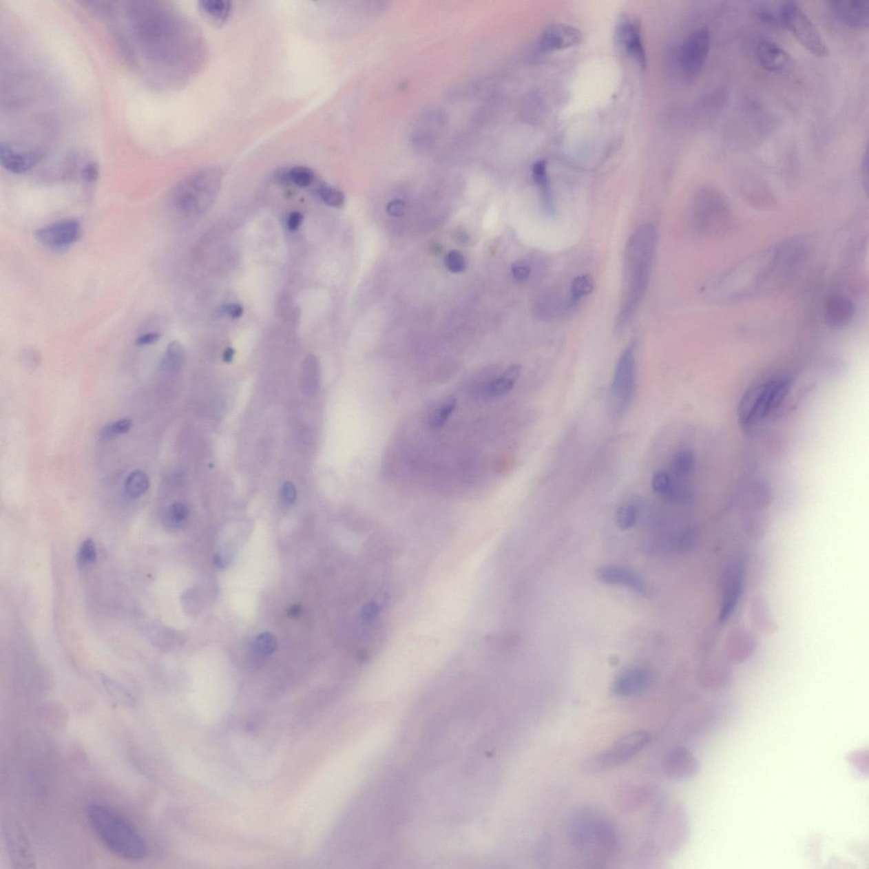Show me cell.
Here are the masks:
<instances>
[{
	"label": "cell",
	"mask_w": 869,
	"mask_h": 869,
	"mask_svg": "<svg viewBox=\"0 0 869 869\" xmlns=\"http://www.w3.org/2000/svg\"><path fill=\"white\" fill-rule=\"evenodd\" d=\"M300 612H301V606L295 605L292 606V607L290 609L289 614L291 616H297L299 614H300Z\"/></svg>",
	"instance_id": "52"
},
{
	"label": "cell",
	"mask_w": 869,
	"mask_h": 869,
	"mask_svg": "<svg viewBox=\"0 0 869 869\" xmlns=\"http://www.w3.org/2000/svg\"><path fill=\"white\" fill-rule=\"evenodd\" d=\"M97 551L93 540L87 539L80 547L78 552L79 563L85 565L94 563L96 561Z\"/></svg>",
	"instance_id": "42"
},
{
	"label": "cell",
	"mask_w": 869,
	"mask_h": 869,
	"mask_svg": "<svg viewBox=\"0 0 869 869\" xmlns=\"http://www.w3.org/2000/svg\"><path fill=\"white\" fill-rule=\"evenodd\" d=\"M287 175L290 184L301 188L308 187L313 184L315 178L313 171L305 167H295L287 169Z\"/></svg>",
	"instance_id": "34"
},
{
	"label": "cell",
	"mask_w": 869,
	"mask_h": 869,
	"mask_svg": "<svg viewBox=\"0 0 869 869\" xmlns=\"http://www.w3.org/2000/svg\"><path fill=\"white\" fill-rule=\"evenodd\" d=\"M243 312L242 306L236 304V303H233V304H230L226 308V313L233 319H239L243 315Z\"/></svg>",
	"instance_id": "50"
},
{
	"label": "cell",
	"mask_w": 869,
	"mask_h": 869,
	"mask_svg": "<svg viewBox=\"0 0 869 869\" xmlns=\"http://www.w3.org/2000/svg\"><path fill=\"white\" fill-rule=\"evenodd\" d=\"M711 34L706 28H700L690 34L682 43L680 63L682 72L692 78L698 75L709 56Z\"/></svg>",
	"instance_id": "13"
},
{
	"label": "cell",
	"mask_w": 869,
	"mask_h": 869,
	"mask_svg": "<svg viewBox=\"0 0 869 869\" xmlns=\"http://www.w3.org/2000/svg\"><path fill=\"white\" fill-rule=\"evenodd\" d=\"M637 345L630 342L617 361L613 376L609 405L613 414L622 415L634 399L636 386Z\"/></svg>",
	"instance_id": "8"
},
{
	"label": "cell",
	"mask_w": 869,
	"mask_h": 869,
	"mask_svg": "<svg viewBox=\"0 0 869 869\" xmlns=\"http://www.w3.org/2000/svg\"><path fill=\"white\" fill-rule=\"evenodd\" d=\"M657 246V231L651 224L638 227L628 240L624 264L623 297L616 331L620 333L640 308L651 280Z\"/></svg>",
	"instance_id": "2"
},
{
	"label": "cell",
	"mask_w": 869,
	"mask_h": 869,
	"mask_svg": "<svg viewBox=\"0 0 869 869\" xmlns=\"http://www.w3.org/2000/svg\"><path fill=\"white\" fill-rule=\"evenodd\" d=\"M82 235V226L74 218L62 219L36 230V240L54 253H63L72 247Z\"/></svg>",
	"instance_id": "12"
},
{
	"label": "cell",
	"mask_w": 869,
	"mask_h": 869,
	"mask_svg": "<svg viewBox=\"0 0 869 869\" xmlns=\"http://www.w3.org/2000/svg\"><path fill=\"white\" fill-rule=\"evenodd\" d=\"M317 192H319L321 199L323 200V202L327 206L339 207L345 202L344 193L337 189L332 188L327 185H321L317 189Z\"/></svg>",
	"instance_id": "36"
},
{
	"label": "cell",
	"mask_w": 869,
	"mask_h": 869,
	"mask_svg": "<svg viewBox=\"0 0 869 869\" xmlns=\"http://www.w3.org/2000/svg\"><path fill=\"white\" fill-rule=\"evenodd\" d=\"M255 649L262 656H270L278 648L277 638L272 634L264 633L258 635L254 642Z\"/></svg>",
	"instance_id": "38"
},
{
	"label": "cell",
	"mask_w": 869,
	"mask_h": 869,
	"mask_svg": "<svg viewBox=\"0 0 869 869\" xmlns=\"http://www.w3.org/2000/svg\"><path fill=\"white\" fill-rule=\"evenodd\" d=\"M445 265L449 271L454 273H459L465 271L467 266V262L465 257L458 251H451L445 257Z\"/></svg>",
	"instance_id": "40"
},
{
	"label": "cell",
	"mask_w": 869,
	"mask_h": 869,
	"mask_svg": "<svg viewBox=\"0 0 869 869\" xmlns=\"http://www.w3.org/2000/svg\"><path fill=\"white\" fill-rule=\"evenodd\" d=\"M569 843L579 855L593 863H605L616 854L619 836L614 824L591 808L575 810L568 823Z\"/></svg>",
	"instance_id": "3"
},
{
	"label": "cell",
	"mask_w": 869,
	"mask_h": 869,
	"mask_svg": "<svg viewBox=\"0 0 869 869\" xmlns=\"http://www.w3.org/2000/svg\"><path fill=\"white\" fill-rule=\"evenodd\" d=\"M185 359V349L180 343L176 341L171 342L164 353L160 366L167 373H178L184 364Z\"/></svg>",
	"instance_id": "29"
},
{
	"label": "cell",
	"mask_w": 869,
	"mask_h": 869,
	"mask_svg": "<svg viewBox=\"0 0 869 869\" xmlns=\"http://www.w3.org/2000/svg\"><path fill=\"white\" fill-rule=\"evenodd\" d=\"M615 39L620 48L625 51L638 67L645 69L647 65V53L642 39L640 21L629 14H622L617 21Z\"/></svg>",
	"instance_id": "11"
},
{
	"label": "cell",
	"mask_w": 869,
	"mask_h": 869,
	"mask_svg": "<svg viewBox=\"0 0 869 869\" xmlns=\"http://www.w3.org/2000/svg\"><path fill=\"white\" fill-rule=\"evenodd\" d=\"M757 16L760 18V20L764 21L766 24L774 25V27L782 28L779 6L775 8L770 3L761 5L757 9Z\"/></svg>",
	"instance_id": "39"
},
{
	"label": "cell",
	"mask_w": 869,
	"mask_h": 869,
	"mask_svg": "<svg viewBox=\"0 0 869 869\" xmlns=\"http://www.w3.org/2000/svg\"><path fill=\"white\" fill-rule=\"evenodd\" d=\"M102 681H103L105 689H107L109 695L113 698L119 701L120 703L126 704V706H131V704H134L132 695L125 689H123L121 686L116 684V682L111 680L107 677L102 678Z\"/></svg>",
	"instance_id": "37"
},
{
	"label": "cell",
	"mask_w": 869,
	"mask_h": 869,
	"mask_svg": "<svg viewBox=\"0 0 869 869\" xmlns=\"http://www.w3.org/2000/svg\"><path fill=\"white\" fill-rule=\"evenodd\" d=\"M556 294H547L543 297V301L539 302V312L543 317H554L558 313H561L564 308L561 299L557 297Z\"/></svg>",
	"instance_id": "35"
},
{
	"label": "cell",
	"mask_w": 869,
	"mask_h": 869,
	"mask_svg": "<svg viewBox=\"0 0 869 869\" xmlns=\"http://www.w3.org/2000/svg\"><path fill=\"white\" fill-rule=\"evenodd\" d=\"M148 474L142 470L132 471L124 483V492L127 498L137 499L144 496L149 488Z\"/></svg>",
	"instance_id": "28"
},
{
	"label": "cell",
	"mask_w": 869,
	"mask_h": 869,
	"mask_svg": "<svg viewBox=\"0 0 869 869\" xmlns=\"http://www.w3.org/2000/svg\"><path fill=\"white\" fill-rule=\"evenodd\" d=\"M792 382L790 376L776 375L747 390L737 408L741 426L753 429L768 419L786 399Z\"/></svg>",
	"instance_id": "5"
},
{
	"label": "cell",
	"mask_w": 869,
	"mask_h": 869,
	"mask_svg": "<svg viewBox=\"0 0 869 869\" xmlns=\"http://www.w3.org/2000/svg\"><path fill=\"white\" fill-rule=\"evenodd\" d=\"M640 513V501L633 499L623 502L616 511V523L620 530L627 531L637 523Z\"/></svg>",
	"instance_id": "27"
},
{
	"label": "cell",
	"mask_w": 869,
	"mask_h": 869,
	"mask_svg": "<svg viewBox=\"0 0 869 869\" xmlns=\"http://www.w3.org/2000/svg\"><path fill=\"white\" fill-rule=\"evenodd\" d=\"M302 220L303 216L302 213H298V211L291 213L287 220L288 229H289L291 231H295V230H297L298 228L300 227Z\"/></svg>",
	"instance_id": "48"
},
{
	"label": "cell",
	"mask_w": 869,
	"mask_h": 869,
	"mask_svg": "<svg viewBox=\"0 0 869 869\" xmlns=\"http://www.w3.org/2000/svg\"><path fill=\"white\" fill-rule=\"evenodd\" d=\"M123 10L129 34L142 56L157 65L170 63L175 56L178 27L169 10L156 2H129Z\"/></svg>",
	"instance_id": "1"
},
{
	"label": "cell",
	"mask_w": 869,
	"mask_h": 869,
	"mask_svg": "<svg viewBox=\"0 0 869 869\" xmlns=\"http://www.w3.org/2000/svg\"><path fill=\"white\" fill-rule=\"evenodd\" d=\"M598 578L601 583L608 585H622L644 594L646 585L640 576L631 569L624 567H607L601 568L598 572Z\"/></svg>",
	"instance_id": "23"
},
{
	"label": "cell",
	"mask_w": 869,
	"mask_h": 869,
	"mask_svg": "<svg viewBox=\"0 0 869 869\" xmlns=\"http://www.w3.org/2000/svg\"><path fill=\"white\" fill-rule=\"evenodd\" d=\"M582 40V32L578 28L568 24L556 23L543 32L539 45L543 51L552 52L578 45Z\"/></svg>",
	"instance_id": "16"
},
{
	"label": "cell",
	"mask_w": 869,
	"mask_h": 869,
	"mask_svg": "<svg viewBox=\"0 0 869 869\" xmlns=\"http://www.w3.org/2000/svg\"><path fill=\"white\" fill-rule=\"evenodd\" d=\"M456 405H457V401H456L454 397H447L430 414L429 425L432 428H440L447 422L449 417L454 412Z\"/></svg>",
	"instance_id": "30"
},
{
	"label": "cell",
	"mask_w": 869,
	"mask_h": 869,
	"mask_svg": "<svg viewBox=\"0 0 869 869\" xmlns=\"http://www.w3.org/2000/svg\"><path fill=\"white\" fill-rule=\"evenodd\" d=\"M757 56L762 67L770 72L787 75L793 70V60L790 54L773 41L760 43L757 47Z\"/></svg>",
	"instance_id": "17"
},
{
	"label": "cell",
	"mask_w": 869,
	"mask_h": 869,
	"mask_svg": "<svg viewBox=\"0 0 869 869\" xmlns=\"http://www.w3.org/2000/svg\"><path fill=\"white\" fill-rule=\"evenodd\" d=\"M215 563H216L218 567H224V561L222 560L221 557L217 556L215 558Z\"/></svg>",
	"instance_id": "53"
},
{
	"label": "cell",
	"mask_w": 869,
	"mask_h": 869,
	"mask_svg": "<svg viewBox=\"0 0 869 869\" xmlns=\"http://www.w3.org/2000/svg\"><path fill=\"white\" fill-rule=\"evenodd\" d=\"M100 175V169L98 164L94 162H90L83 167L82 170L83 180L89 184H93L96 182Z\"/></svg>",
	"instance_id": "44"
},
{
	"label": "cell",
	"mask_w": 869,
	"mask_h": 869,
	"mask_svg": "<svg viewBox=\"0 0 869 869\" xmlns=\"http://www.w3.org/2000/svg\"><path fill=\"white\" fill-rule=\"evenodd\" d=\"M532 176L541 191L543 211L547 216L553 218L556 213L552 191H551L547 165L544 160H538L532 167Z\"/></svg>",
	"instance_id": "25"
},
{
	"label": "cell",
	"mask_w": 869,
	"mask_h": 869,
	"mask_svg": "<svg viewBox=\"0 0 869 869\" xmlns=\"http://www.w3.org/2000/svg\"><path fill=\"white\" fill-rule=\"evenodd\" d=\"M662 768L668 777L685 779L696 775L699 772L700 763L689 748L678 746L668 751L663 759Z\"/></svg>",
	"instance_id": "15"
},
{
	"label": "cell",
	"mask_w": 869,
	"mask_h": 869,
	"mask_svg": "<svg viewBox=\"0 0 869 869\" xmlns=\"http://www.w3.org/2000/svg\"><path fill=\"white\" fill-rule=\"evenodd\" d=\"M189 516V507L184 502L173 503L167 512V517L171 523L180 525L188 520Z\"/></svg>",
	"instance_id": "41"
},
{
	"label": "cell",
	"mask_w": 869,
	"mask_h": 869,
	"mask_svg": "<svg viewBox=\"0 0 869 869\" xmlns=\"http://www.w3.org/2000/svg\"><path fill=\"white\" fill-rule=\"evenodd\" d=\"M40 155L34 151H18L8 145L1 144L0 162L6 170L12 174H23L34 169L39 163Z\"/></svg>",
	"instance_id": "22"
},
{
	"label": "cell",
	"mask_w": 869,
	"mask_h": 869,
	"mask_svg": "<svg viewBox=\"0 0 869 869\" xmlns=\"http://www.w3.org/2000/svg\"><path fill=\"white\" fill-rule=\"evenodd\" d=\"M695 456L689 450H682L674 455L671 469L678 477H689L695 468Z\"/></svg>",
	"instance_id": "32"
},
{
	"label": "cell",
	"mask_w": 869,
	"mask_h": 869,
	"mask_svg": "<svg viewBox=\"0 0 869 869\" xmlns=\"http://www.w3.org/2000/svg\"><path fill=\"white\" fill-rule=\"evenodd\" d=\"M7 841L12 857V863L16 868H32L34 863L30 846L25 838L23 831L17 824H10L7 828Z\"/></svg>",
	"instance_id": "21"
},
{
	"label": "cell",
	"mask_w": 869,
	"mask_h": 869,
	"mask_svg": "<svg viewBox=\"0 0 869 869\" xmlns=\"http://www.w3.org/2000/svg\"><path fill=\"white\" fill-rule=\"evenodd\" d=\"M855 314V306L843 295H833L825 304L824 320L828 326L841 330L848 326Z\"/></svg>",
	"instance_id": "20"
},
{
	"label": "cell",
	"mask_w": 869,
	"mask_h": 869,
	"mask_svg": "<svg viewBox=\"0 0 869 869\" xmlns=\"http://www.w3.org/2000/svg\"><path fill=\"white\" fill-rule=\"evenodd\" d=\"M281 498H282L284 503H286V505H293L295 499H297V490H295V485L290 481H287L283 485L282 489H281Z\"/></svg>",
	"instance_id": "45"
},
{
	"label": "cell",
	"mask_w": 869,
	"mask_h": 869,
	"mask_svg": "<svg viewBox=\"0 0 869 869\" xmlns=\"http://www.w3.org/2000/svg\"><path fill=\"white\" fill-rule=\"evenodd\" d=\"M652 682V675L645 668H631L622 671L612 684V691L622 697H631L645 691Z\"/></svg>",
	"instance_id": "19"
},
{
	"label": "cell",
	"mask_w": 869,
	"mask_h": 869,
	"mask_svg": "<svg viewBox=\"0 0 869 869\" xmlns=\"http://www.w3.org/2000/svg\"><path fill=\"white\" fill-rule=\"evenodd\" d=\"M199 9L204 17L215 25H222L231 13L232 5L226 0H202Z\"/></svg>",
	"instance_id": "26"
},
{
	"label": "cell",
	"mask_w": 869,
	"mask_h": 869,
	"mask_svg": "<svg viewBox=\"0 0 869 869\" xmlns=\"http://www.w3.org/2000/svg\"><path fill=\"white\" fill-rule=\"evenodd\" d=\"M233 356H235V350H233L231 348H229L226 349L224 353V362L226 363L231 362V361L233 359Z\"/></svg>",
	"instance_id": "51"
},
{
	"label": "cell",
	"mask_w": 869,
	"mask_h": 869,
	"mask_svg": "<svg viewBox=\"0 0 869 869\" xmlns=\"http://www.w3.org/2000/svg\"><path fill=\"white\" fill-rule=\"evenodd\" d=\"M690 218L699 231L713 233L726 227L729 210L720 193L713 188H704L693 197Z\"/></svg>",
	"instance_id": "9"
},
{
	"label": "cell",
	"mask_w": 869,
	"mask_h": 869,
	"mask_svg": "<svg viewBox=\"0 0 869 869\" xmlns=\"http://www.w3.org/2000/svg\"><path fill=\"white\" fill-rule=\"evenodd\" d=\"M133 422L129 419H120L118 421L108 423L101 429L100 437L102 440H109L122 436L132 428Z\"/></svg>",
	"instance_id": "33"
},
{
	"label": "cell",
	"mask_w": 869,
	"mask_h": 869,
	"mask_svg": "<svg viewBox=\"0 0 869 869\" xmlns=\"http://www.w3.org/2000/svg\"><path fill=\"white\" fill-rule=\"evenodd\" d=\"M521 372V365H511L499 377L483 386V395L485 397H499L506 395L516 386Z\"/></svg>",
	"instance_id": "24"
},
{
	"label": "cell",
	"mask_w": 869,
	"mask_h": 869,
	"mask_svg": "<svg viewBox=\"0 0 869 869\" xmlns=\"http://www.w3.org/2000/svg\"><path fill=\"white\" fill-rule=\"evenodd\" d=\"M744 572L746 569L742 561L733 564L726 572L719 611L721 622L730 618L739 603L744 587Z\"/></svg>",
	"instance_id": "14"
},
{
	"label": "cell",
	"mask_w": 869,
	"mask_h": 869,
	"mask_svg": "<svg viewBox=\"0 0 869 869\" xmlns=\"http://www.w3.org/2000/svg\"><path fill=\"white\" fill-rule=\"evenodd\" d=\"M220 184V171L214 167L196 171L178 182L171 193V202L185 216H196L213 204Z\"/></svg>",
	"instance_id": "6"
},
{
	"label": "cell",
	"mask_w": 869,
	"mask_h": 869,
	"mask_svg": "<svg viewBox=\"0 0 869 869\" xmlns=\"http://www.w3.org/2000/svg\"><path fill=\"white\" fill-rule=\"evenodd\" d=\"M594 289V281L590 275H584L573 280L569 294V302L573 308L578 304L580 299L591 293Z\"/></svg>",
	"instance_id": "31"
},
{
	"label": "cell",
	"mask_w": 869,
	"mask_h": 869,
	"mask_svg": "<svg viewBox=\"0 0 869 869\" xmlns=\"http://www.w3.org/2000/svg\"><path fill=\"white\" fill-rule=\"evenodd\" d=\"M779 12L782 28L790 30L806 50L814 56H828L830 51L819 29L798 2L786 1L781 3Z\"/></svg>",
	"instance_id": "10"
},
{
	"label": "cell",
	"mask_w": 869,
	"mask_h": 869,
	"mask_svg": "<svg viewBox=\"0 0 869 869\" xmlns=\"http://www.w3.org/2000/svg\"><path fill=\"white\" fill-rule=\"evenodd\" d=\"M87 817L98 839L112 853L129 860H140L147 855L143 837L129 821L107 806L92 804Z\"/></svg>",
	"instance_id": "4"
},
{
	"label": "cell",
	"mask_w": 869,
	"mask_h": 869,
	"mask_svg": "<svg viewBox=\"0 0 869 869\" xmlns=\"http://www.w3.org/2000/svg\"><path fill=\"white\" fill-rule=\"evenodd\" d=\"M160 338V334L157 333V332H148V333L141 335L135 339V345L138 346L152 345L158 342Z\"/></svg>",
	"instance_id": "46"
},
{
	"label": "cell",
	"mask_w": 869,
	"mask_h": 869,
	"mask_svg": "<svg viewBox=\"0 0 869 869\" xmlns=\"http://www.w3.org/2000/svg\"><path fill=\"white\" fill-rule=\"evenodd\" d=\"M861 178H863V185H864V187H865V189H866V191H868V152H867V151H866V152H865V154H864V156H863V160H861Z\"/></svg>",
	"instance_id": "49"
},
{
	"label": "cell",
	"mask_w": 869,
	"mask_h": 869,
	"mask_svg": "<svg viewBox=\"0 0 869 869\" xmlns=\"http://www.w3.org/2000/svg\"><path fill=\"white\" fill-rule=\"evenodd\" d=\"M405 208L406 206L403 200L397 199L389 202L386 207V211L390 216L400 217L404 213Z\"/></svg>",
	"instance_id": "47"
},
{
	"label": "cell",
	"mask_w": 869,
	"mask_h": 869,
	"mask_svg": "<svg viewBox=\"0 0 869 869\" xmlns=\"http://www.w3.org/2000/svg\"><path fill=\"white\" fill-rule=\"evenodd\" d=\"M512 275L514 278L519 282H525L528 280L531 275V269L527 264L523 262H516L512 265Z\"/></svg>",
	"instance_id": "43"
},
{
	"label": "cell",
	"mask_w": 869,
	"mask_h": 869,
	"mask_svg": "<svg viewBox=\"0 0 869 869\" xmlns=\"http://www.w3.org/2000/svg\"><path fill=\"white\" fill-rule=\"evenodd\" d=\"M830 6L838 19L848 27L868 28L869 2L866 0H833Z\"/></svg>",
	"instance_id": "18"
},
{
	"label": "cell",
	"mask_w": 869,
	"mask_h": 869,
	"mask_svg": "<svg viewBox=\"0 0 869 869\" xmlns=\"http://www.w3.org/2000/svg\"><path fill=\"white\" fill-rule=\"evenodd\" d=\"M651 735L645 730H638L620 736L605 750L591 755L582 765L583 771L596 774L620 766L640 753L648 746Z\"/></svg>",
	"instance_id": "7"
}]
</instances>
